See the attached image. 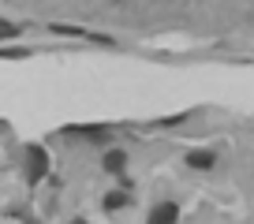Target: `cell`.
I'll return each mask as SVG.
<instances>
[{"label":"cell","instance_id":"cell-1","mask_svg":"<svg viewBox=\"0 0 254 224\" xmlns=\"http://www.w3.org/2000/svg\"><path fill=\"white\" fill-rule=\"evenodd\" d=\"M26 176H30V183L45 176V150L41 146H26Z\"/></svg>","mask_w":254,"mask_h":224},{"label":"cell","instance_id":"cell-2","mask_svg":"<svg viewBox=\"0 0 254 224\" xmlns=\"http://www.w3.org/2000/svg\"><path fill=\"white\" fill-rule=\"evenodd\" d=\"M176 217H180V209H176L172 202H161V206L150 213V221H146V224H176Z\"/></svg>","mask_w":254,"mask_h":224},{"label":"cell","instance_id":"cell-3","mask_svg":"<svg viewBox=\"0 0 254 224\" xmlns=\"http://www.w3.org/2000/svg\"><path fill=\"white\" fill-rule=\"evenodd\" d=\"M124 165H127V157H124L120 150L105 153V168H109V172H116V176H120V172H124Z\"/></svg>","mask_w":254,"mask_h":224},{"label":"cell","instance_id":"cell-4","mask_svg":"<svg viewBox=\"0 0 254 224\" xmlns=\"http://www.w3.org/2000/svg\"><path fill=\"white\" fill-rule=\"evenodd\" d=\"M190 165H194V168H209V165H213V153H190Z\"/></svg>","mask_w":254,"mask_h":224},{"label":"cell","instance_id":"cell-5","mask_svg":"<svg viewBox=\"0 0 254 224\" xmlns=\"http://www.w3.org/2000/svg\"><path fill=\"white\" fill-rule=\"evenodd\" d=\"M127 202V194H109V198H105V209H120Z\"/></svg>","mask_w":254,"mask_h":224},{"label":"cell","instance_id":"cell-6","mask_svg":"<svg viewBox=\"0 0 254 224\" xmlns=\"http://www.w3.org/2000/svg\"><path fill=\"white\" fill-rule=\"evenodd\" d=\"M11 34H19V30L11 23H0V38H11Z\"/></svg>","mask_w":254,"mask_h":224},{"label":"cell","instance_id":"cell-7","mask_svg":"<svg viewBox=\"0 0 254 224\" xmlns=\"http://www.w3.org/2000/svg\"><path fill=\"white\" fill-rule=\"evenodd\" d=\"M112 4H127V0H112Z\"/></svg>","mask_w":254,"mask_h":224},{"label":"cell","instance_id":"cell-8","mask_svg":"<svg viewBox=\"0 0 254 224\" xmlns=\"http://www.w3.org/2000/svg\"><path fill=\"white\" fill-rule=\"evenodd\" d=\"M71 224H86V221H71Z\"/></svg>","mask_w":254,"mask_h":224}]
</instances>
